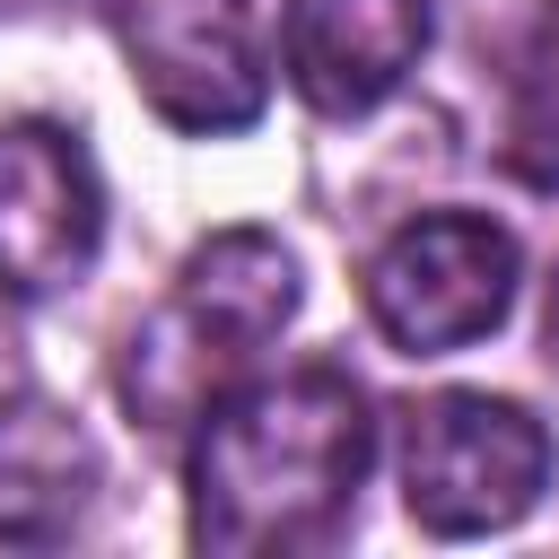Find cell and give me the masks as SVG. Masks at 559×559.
Segmentation results:
<instances>
[{
  "label": "cell",
  "instance_id": "1",
  "mask_svg": "<svg viewBox=\"0 0 559 559\" xmlns=\"http://www.w3.org/2000/svg\"><path fill=\"white\" fill-rule=\"evenodd\" d=\"M376 463V419L349 367L306 358L227 384L192 419V542L218 559H288L341 533Z\"/></svg>",
  "mask_w": 559,
  "mask_h": 559
},
{
  "label": "cell",
  "instance_id": "2",
  "mask_svg": "<svg viewBox=\"0 0 559 559\" xmlns=\"http://www.w3.org/2000/svg\"><path fill=\"white\" fill-rule=\"evenodd\" d=\"M297 253L271 227H218L183 253L175 288L157 297L148 323H131L122 341V402L148 428H192L227 384H245V367L297 323Z\"/></svg>",
  "mask_w": 559,
  "mask_h": 559
},
{
  "label": "cell",
  "instance_id": "3",
  "mask_svg": "<svg viewBox=\"0 0 559 559\" xmlns=\"http://www.w3.org/2000/svg\"><path fill=\"white\" fill-rule=\"evenodd\" d=\"M393 463H402V507L419 533L480 542V533H507L542 507L559 445L507 393H428L402 411Z\"/></svg>",
  "mask_w": 559,
  "mask_h": 559
},
{
  "label": "cell",
  "instance_id": "4",
  "mask_svg": "<svg viewBox=\"0 0 559 559\" xmlns=\"http://www.w3.org/2000/svg\"><path fill=\"white\" fill-rule=\"evenodd\" d=\"M515 280H524V253H515V236L498 218L419 210L367 262V323L402 358H445V349H472V341H489L507 323Z\"/></svg>",
  "mask_w": 559,
  "mask_h": 559
},
{
  "label": "cell",
  "instance_id": "5",
  "mask_svg": "<svg viewBox=\"0 0 559 559\" xmlns=\"http://www.w3.org/2000/svg\"><path fill=\"white\" fill-rule=\"evenodd\" d=\"M105 245V175L61 122H0V297L35 306L87 280Z\"/></svg>",
  "mask_w": 559,
  "mask_h": 559
},
{
  "label": "cell",
  "instance_id": "6",
  "mask_svg": "<svg viewBox=\"0 0 559 559\" xmlns=\"http://www.w3.org/2000/svg\"><path fill=\"white\" fill-rule=\"evenodd\" d=\"M122 52H131V87L148 96V114L166 131L218 140L262 122L271 105V70L236 17V0H140L122 17Z\"/></svg>",
  "mask_w": 559,
  "mask_h": 559
},
{
  "label": "cell",
  "instance_id": "7",
  "mask_svg": "<svg viewBox=\"0 0 559 559\" xmlns=\"http://www.w3.org/2000/svg\"><path fill=\"white\" fill-rule=\"evenodd\" d=\"M428 0H288L280 9V70L288 87L349 122V114H376L428 52Z\"/></svg>",
  "mask_w": 559,
  "mask_h": 559
},
{
  "label": "cell",
  "instance_id": "8",
  "mask_svg": "<svg viewBox=\"0 0 559 559\" xmlns=\"http://www.w3.org/2000/svg\"><path fill=\"white\" fill-rule=\"evenodd\" d=\"M105 489V454L79 428V411H61L52 393H9L0 384V542L17 550H52L87 524Z\"/></svg>",
  "mask_w": 559,
  "mask_h": 559
},
{
  "label": "cell",
  "instance_id": "9",
  "mask_svg": "<svg viewBox=\"0 0 559 559\" xmlns=\"http://www.w3.org/2000/svg\"><path fill=\"white\" fill-rule=\"evenodd\" d=\"M498 166L533 192H559V0H533V17L507 44L498 79Z\"/></svg>",
  "mask_w": 559,
  "mask_h": 559
}]
</instances>
